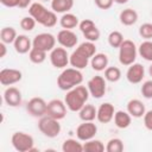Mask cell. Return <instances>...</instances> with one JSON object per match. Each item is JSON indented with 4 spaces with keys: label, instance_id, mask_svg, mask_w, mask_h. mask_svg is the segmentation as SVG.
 <instances>
[{
    "label": "cell",
    "instance_id": "cell-1",
    "mask_svg": "<svg viewBox=\"0 0 152 152\" xmlns=\"http://www.w3.org/2000/svg\"><path fill=\"white\" fill-rule=\"evenodd\" d=\"M89 90L87 86H76L75 88L66 91L64 97V102L69 110L71 112H80V109L87 103L89 99Z\"/></svg>",
    "mask_w": 152,
    "mask_h": 152
},
{
    "label": "cell",
    "instance_id": "cell-2",
    "mask_svg": "<svg viewBox=\"0 0 152 152\" xmlns=\"http://www.w3.org/2000/svg\"><path fill=\"white\" fill-rule=\"evenodd\" d=\"M28 13L38 24L45 27H53L57 24L56 12L46 10V7L40 2H33L28 7Z\"/></svg>",
    "mask_w": 152,
    "mask_h": 152
},
{
    "label": "cell",
    "instance_id": "cell-3",
    "mask_svg": "<svg viewBox=\"0 0 152 152\" xmlns=\"http://www.w3.org/2000/svg\"><path fill=\"white\" fill-rule=\"evenodd\" d=\"M83 82V75L80 69L76 68H65L57 77V86L61 90H70L76 86H80Z\"/></svg>",
    "mask_w": 152,
    "mask_h": 152
},
{
    "label": "cell",
    "instance_id": "cell-4",
    "mask_svg": "<svg viewBox=\"0 0 152 152\" xmlns=\"http://www.w3.org/2000/svg\"><path fill=\"white\" fill-rule=\"evenodd\" d=\"M138 55V48L135 46L133 40L125 39L119 48V62L122 65L129 66L131 64L135 63Z\"/></svg>",
    "mask_w": 152,
    "mask_h": 152
},
{
    "label": "cell",
    "instance_id": "cell-5",
    "mask_svg": "<svg viewBox=\"0 0 152 152\" xmlns=\"http://www.w3.org/2000/svg\"><path fill=\"white\" fill-rule=\"evenodd\" d=\"M38 128L39 131L48 138H56L59 135L62 127L59 124V120L53 119L49 115H44L38 121Z\"/></svg>",
    "mask_w": 152,
    "mask_h": 152
},
{
    "label": "cell",
    "instance_id": "cell-6",
    "mask_svg": "<svg viewBox=\"0 0 152 152\" xmlns=\"http://www.w3.org/2000/svg\"><path fill=\"white\" fill-rule=\"evenodd\" d=\"M12 146L18 152H31L34 147L33 137L25 132H15L11 138Z\"/></svg>",
    "mask_w": 152,
    "mask_h": 152
},
{
    "label": "cell",
    "instance_id": "cell-7",
    "mask_svg": "<svg viewBox=\"0 0 152 152\" xmlns=\"http://www.w3.org/2000/svg\"><path fill=\"white\" fill-rule=\"evenodd\" d=\"M56 37L49 32H43L37 34L32 40V48H37L39 50H43L45 52L53 50L56 46Z\"/></svg>",
    "mask_w": 152,
    "mask_h": 152
},
{
    "label": "cell",
    "instance_id": "cell-8",
    "mask_svg": "<svg viewBox=\"0 0 152 152\" xmlns=\"http://www.w3.org/2000/svg\"><path fill=\"white\" fill-rule=\"evenodd\" d=\"M87 88L89 90V94L94 97V99H101L107 90V84H106V78L103 76H93L88 83H87Z\"/></svg>",
    "mask_w": 152,
    "mask_h": 152
},
{
    "label": "cell",
    "instance_id": "cell-9",
    "mask_svg": "<svg viewBox=\"0 0 152 152\" xmlns=\"http://www.w3.org/2000/svg\"><path fill=\"white\" fill-rule=\"evenodd\" d=\"M69 59L70 56L68 55L66 49L63 46L55 48L50 51V62L56 69H65L69 64Z\"/></svg>",
    "mask_w": 152,
    "mask_h": 152
},
{
    "label": "cell",
    "instance_id": "cell-10",
    "mask_svg": "<svg viewBox=\"0 0 152 152\" xmlns=\"http://www.w3.org/2000/svg\"><path fill=\"white\" fill-rule=\"evenodd\" d=\"M66 109H68V107L64 101H62L59 99H53L48 102V108H46L45 115H49L57 120H62L66 115Z\"/></svg>",
    "mask_w": 152,
    "mask_h": 152
},
{
    "label": "cell",
    "instance_id": "cell-11",
    "mask_svg": "<svg viewBox=\"0 0 152 152\" xmlns=\"http://www.w3.org/2000/svg\"><path fill=\"white\" fill-rule=\"evenodd\" d=\"M46 108H48V102L43 97H32L27 104H26V110L28 114H31L34 118H42L46 114Z\"/></svg>",
    "mask_w": 152,
    "mask_h": 152
},
{
    "label": "cell",
    "instance_id": "cell-12",
    "mask_svg": "<svg viewBox=\"0 0 152 152\" xmlns=\"http://www.w3.org/2000/svg\"><path fill=\"white\" fill-rule=\"evenodd\" d=\"M97 133V126L93 121H83L76 128V137L80 141H87L93 139Z\"/></svg>",
    "mask_w": 152,
    "mask_h": 152
},
{
    "label": "cell",
    "instance_id": "cell-13",
    "mask_svg": "<svg viewBox=\"0 0 152 152\" xmlns=\"http://www.w3.org/2000/svg\"><path fill=\"white\" fill-rule=\"evenodd\" d=\"M21 78H23V74L18 69L6 68L0 71V83L2 86L10 87V86L15 84L19 81H21Z\"/></svg>",
    "mask_w": 152,
    "mask_h": 152
},
{
    "label": "cell",
    "instance_id": "cell-14",
    "mask_svg": "<svg viewBox=\"0 0 152 152\" xmlns=\"http://www.w3.org/2000/svg\"><path fill=\"white\" fill-rule=\"evenodd\" d=\"M58 44L63 48H75L78 43V38H77V34L72 31V30H66V28H63L58 33H57V37H56Z\"/></svg>",
    "mask_w": 152,
    "mask_h": 152
},
{
    "label": "cell",
    "instance_id": "cell-15",
    "mask_svg": "<svg viewBox=\"0 0 152 152\" xmlns=\"http://www.w3.org/2000/svg\"><path fill=\"white\" fill-rule=\"evenodd\" d=\"M145 76V69L140 63H133L128 66L126 71V78L132 84H138L142 81Z\"/></svg>",
    "mask_w": 152,
    "mask_h": 152
},
{
    "label": "cell",
    "instance_id": "cell-16",
    "mask_svg": "<svg viewBox=\"0 0 152 152\" xmlns=\"http://www.w3.org/2000/svg\"><path fill=\"white\" fill-rule=\"evenodd\" d=\"M114 114H115L114 106L109 102H104V103H101L100 107L97 108L96 119L101 124H108L114 119Z\"/></svg>",
    "mask_w": 152,
    "mask_h": 152
},
{
    "label": "cell",
    "instance_id": "cell-17",
    "mask_svg": "<svg viewBox=\"0 0 152 152\" xmlns=\"http://www.w3.org/2000/svg\"><path fill=\"white\" fill-rule=\"evenodd\" d=\"M4 101L10 107H18L21 103V91L15 87H7L4 91Z\"/></svg>",
    "mask_w": 152,
    "mask_h": 152
},
{
    "label": "cell",
    "instance_id": "cell-18",
    "mask_svg": "<svg viewBox=\"0 0 152 152\" xmlns=\"http://www.w3.org/2000/svg\"><path fill=\"white\" fill-rule=\"evenodd\" d=\"M127 112L131 114L132 118H142L146 113V108L142 101L139 99H132L127 102Z\"/></svg>",
    "mask_w": 152,
    "mask_h": 152
},
{
    "label": "cell",
    "instance_id": "cell-19",
    "mask_svg": "<svg viewBox=\"0 0 152 152\" xmlns=\"http://www.w3.org/2000/svg\"><path fill=\"white\" fill-rule=\"evenodd\" d=\"M13 46H14L15 52L24 55V53L30 52V50L32 49V42L26 34H18V37L15 38L13 43Z\"/></svg>",
    "mask_w": 152,
    "mask_h": 152
},
{
    "label": "cell",
    "instance_id": "cell-20",
    "mask_svg": "<svg viewBox=\"0 0 152 152\" xmlns=\"http://www.w3.org/2000/svg\"><path fill=\"white\" fill-rule=\"evenodd\" d=\"M120 23L125 26H132L138 21V12L133 8H125L119 14Z\"/></svg>",
    "mask_w": 152,
    "mask_h": 152
},
{
    "label": "cell",
    "instance_id": "cell-21",
    "mask_svg": "<svg viewBox=\"0 0 152 152\" xmlns=\"http://www.w3.org/2000/svg\"><path fill=\"white\" fill-rule=\"evenodd\" d=\"M90 65L95 71H103L108 66V56L102 52H96L90 59Z\"/></svg>",
    "mask_w": 152,
    "mask_h": 152
},
{
    "label": "cell",
    "instance_id": "cell-22",
    "mask_svg": "<svg viewBox=\"0 0 152 152\" xmlns=\"http://www.w3.org/2000/svg\"><path fill=\"white\" fill-rule=\"evenodd\" d=\"M131 122H132V116L127 110L126 112L125 110L115 112V114H114V124H115V126L118 128L125 129V128L129 127Z\"/></svg>",
    "mask_w": 152,
    "mask_h": 152
},
{
    "label": "cell",
    "instance_id": "cell-23",
    "mask_svg": "<svg viewBox=\"0 0 152 152\" xmlns=\"http://www.w3.org/2000/svg\"><path fill=\"white\" fill-rule=\"evenodd\" d=\"M97 115V109L94 104L86 103L78 112V116L82 121H94Z\"/></svg>",
    "mask_w": 152,
    "mask_h": 152
},
{
    "label": "cell",
    "instance_id": "cell-24",
    "mask_svg": "<svg viewBox=\"0 0 152 152\" xmlns=\"http://www.w3.org/2000/svg\"><path fill=\"white\" fill-rule=\"evenodd\" d=\"M89 63V58L84 57L83 55H81L80 52H77L76 50L72 51V53L70 55V59H69V64L72 66V68H76V69H84Z\"/></svg>",
    "mask_w": 152,
    "mask_h": 152
},
{
    "label": "cell",
    "instance_id": "cell-25",
    "mask_svg": "<svg viewBox=\"0 0 152 152\" xmlns=\"http://www.w3.org/2000/svg\"><path fill=\"white\" fill-rule=\"evenodd\" d=\"M80 21H78V18L77 15L72 14V13H63V15L59 18V25L63 27V28H66V30H71V28H75L76 26H78Z\"/></svg>",
    "mask_w": 152,
    "mask_h": 152
},
{
    "label": "cell",
    "instance_id": "cell-26",
    "mask_svg": "<svg viewBox=\"0 0 152 152\" xmlns=\"http://www.w3.org/2000/svg\"><path fill=\"white\" fill-rule=\"evenodd\" d=\"M74 6V0H51V10L56 13H66Z\"/></svg>",
    "mask_w": 152,
    "mask_h": 152
},
{
    "label": "cell",
    "instance_id": "cell-27",
    "mask_svg": "<svg viewBox=\"0 0 152 152\" xmlns=\"http://www.w3.org/2000/svg\"><path fill=\"white\" fill-rule=\"evenodd\" d=\"M76 51L80 52L81 55H83L84 57L91 59V57L96 53V45H95V43L87 40V42L81 43V44L76 48Z\"/></svg>",
    "mask_w": 152,
    "mask_h": 152
},
{
    "label": "cell",
    "instance_id": "cell-28",
    "mask_svg": "<svg viewBox=\"0 0 152 152\" xmlns=\"http://www.w3.org/2000/svg\"><path fill=\"white\" fill-rule=\"evenodd\" d=\"M62 151L63 152H82L83 151V144L80 142V140L77 139H65L62 144Z\"/></svg>",
    "mask_w": 152,
    "mask_h": 152
},
{
    "label": "cell",
    "instance_id": "cell-29",
    "mask_svg": "<svg viewBox=\"0 0 152 152\" xmlns=\"http://www.w3.org/2000/svg\"><path fill=\"white\" fill-rule=\"evenodd\" d=\"M17 37H18L17 31L12 26H5L0 31V39L5 44H13Z\"/></svg>",
    "mask_w": 152,
    "mask_h": 152
},
{
    "label": "cell",
    "instance_id": "cell-30",
    "mask_svg": "<svg viewBox=\"0 0 152 152\" xmlns=\"http://www.w3.org/2000/svg\"><path fill=\"white\" fill-rule=\"evenodd\" d=\"M106 150L103 142L101 140H97V139H90V140H87L84 141L83 144V151L86 152H103Z\"/></svg>",
    "mask_w": 152,
    "mask_h": 152
},
{
    "label": "cell",
    "instance_id": "cell-31",
    "mask_svg": "<svg viewBox=\"0 0 152 152\" xmlns=\"http://www.w3.org/2000/svg\"><path fill=\"white\" fill-rule=\"evenodd\" d=\"M138 53L148 62H152V42L151 40H145L142 42L139 48H138Z\"/></svg>",
    "mask_w": 152,
    "mask_h": 152
},
{
    "label": "cell",
    "instance_id": "cell-32",
    "mask_svg": "<svg viewBox=\"0 0 152 152\" xmlns=\"http://www.w3.org/2000/svg\"><path fill=\"white\" fill-rule=\"evenodd\" d=\"M28 59L34 64H42L46 59V52L37 48H32L28 52Z\"/></svg>",
    "mask_w": 152,
    "mask_h": 152
},
{
    "label": "cell",
    "instance_id": "cell-33",
    "mask_svg": "<svg viewBox=\"0 0 152 152\" xmlns=\"http://www.w3.org/2000/svg\"><path fill=\"white\" fill-rule=\"evenodd\" d=\"M104 78L108 82H118L121 78V70L118 66H107L104 69Z\"/></svg>",
    "mask_w": 152,
    "mask_h": 152
},
{
    "label": "cell",
    "instance_id": "cell-34",
    "mask_svg": "<svg viewBox=\"0 0 152 152\" xmlns=\"http://www.w3.org/2000/svg\"><path fill=\"white\" fill-rule=\"evenodd\" d=\"M124 40V34L120 31H112L108 34V44L114 49H119Z\"/></svg>",
    "mask_w": 152,
    "mask_h": 152
},
{
    "label": "cell",
    "instance_id": "cell-35",
    "mask_svg": "<svg viewBox=\"0 0 152 152\" xmlns=\"http://www.w3.org/2000/svg\"><path fill=\"white\" fill-rule=\"evenodd\" d=\"M107 152H122L124 151V142L119 138H112L108 140L106 145Z\"/></svg>",
    "mask_w": 152,
    "mask_h": 152
},
{
    "label": "cell",
    "instance_id": "cell-36",
    "mask_svg": "<svg viewBox=\"0 0 152 152\" xmlns=\"http://www.w3.org/2000/svg\"><path fill=\"white\" fill-rule=\"evenodd\" d=\"M100 36H101L100 30H99L96 26H94V27H91L90 30H88V31L83 32V37H84L87 40L93 42V43L97 42V40L100 39Z\"/></svg>",
    "mask_w": 152,
    "mask_h": 152
},
{
    "label": "cell",
    "instance_id": "cell-37",
    "mask_svg": "<svg viewBox=\"0 0 152 152\" xmlns=\"http://www.w3.org/2000/svg\"><path fill=\"white\" fill-rule=\"evenodd\" d=\"M139 34H140L141 38H144L146 40L152 39V24L151 23H145V24L140 25Z\"/></svg>",
    "mask_w": 152,
    "mask_h": 152
},
{
    "label": "cell",
    "instance_id": "cell-38",
    "mask_svg": "<svg viewBox=\"0 0 152 152\" xmlns=\"http://www.w3.org/2000/svg\"><path fill=\"white\" fill-rule=\"evenodd\" d=\"M36 24H37V21H36L31 15L24 17V18L20 20V27H21L24 31H28V32L34 28Z\"/></svg>",
    "mask_w": 152,
    "mask_h": 152
},
{
    "label": "cell",
    "instance_id": "cell-39",
    "mask_svg": "<svg viewBox=\"0 0 152 152\" xmlns=\"http://www.w3.org/2000/svg\"><path fill=\"white\" fill-rule=\"evenodd\" d=\"M140 91L145 99H148V100L152 99V80L145 81L140 88Z\"/></svg>",
    "mask_w": 152,
    "mask_h": 152
},
{
    "label": "cell",
    "instance_id": "cell-40",
    "mask_svg": "<svg viewBox=\"0 0 152 152\" xmlns=\"http://www.w3.org/2000/svg\"><path fill=\"white\" fill-rule=\"evenodd\" d=\"M94 26H96V25H95V23L91 19H84V20L80 21V24H78V27H80V30H81L82 33L86 32V31H88V30H90Z\"/></svg>",
    "mask_w": 152,
    "mask_h": 152
},
{
    "label": "cell",
    "instance_id": "cell-41",
    "mask_svg": "<svg viewBox=\"0 0 152 152\" xmlns=\"http://www.w3.org/2000/svg\"><path fill=\"white\" fill-rule=\"evenodd\" d=\"M94 2H95V5H96L100 10L106 11V10H109V8L113 6L114 0H94Z\"/></svg>",
    "mask_w": 152,
    "mask_h": 152
},
{
    "label": "cell",
    "instance_id": "cell-42",
    "mask_svg": "<svg viewBox=\"0 0 152 152\" xmlns=\"http://www.w3.org/2000/svg\"><path fill=\"white\" fill-rule=\"evenodd\" d=\"M144 125L148 131H152V109L144 114Z\"/></svg>",
    "mask_w": 152,
    "mask_h": 152
},
{
    "label": "cell",
    "instance_id": "cell-43",
    "mask_svg": "<svg viewBox=\"0 0 152 152\" xmlns=\"http://www.w3.org/2000/svg\"><path fill=\"white\" fill-rule=\"evenodd\" d=\"M0 2L6 7H18V0H0Z\"/></svg>",
    "mask_w": 152,
    "mask_h": 152
},
{
    "label": "cell",
    "instance_id": "cell-44",
    "mask_svg": "<svg viewBox=\"0 0 152 152\" xmlns=\"http://www.w3.org/2000/svg\"><path fill=\"white\" fill-rule=\"evenodd\" d=\"M32 0H18V7L20 8H27L30 7L32 4H31Z\"/></svg>",
    "mask_w": 152,
    "mask_h": 152
},
{
    "label": "cell",
    "instance_id": "cell-45",
    "mask_svg": "<svg viewBox=\"0 0 152 152\" xmlns=\"http://www.w3.org/2000/svg\"><path fill=\"white\" fill-rule=\"evenodd\" d=\"M6 45L7 44H5V43H0V58H4L5 56H6V53H7V48H6Z\"/></svg>",
    "mask_w": 152,
    "mask_h": 152
},
{
    "label": "cell",
    "instance_id": "cell-46",
    "mask_svg": "<svg viewBox=\"0 0 152 152\" xmlns=\"http://www.w3.org/2000/svg\"><path fill=\"white\" fill-rule=\"evenodd\" d=\"M114 2H116V4H119V5H124V4L128 2V0H114Z\"/></svg>",
    "mask_w": 152,
    "mask_h": 152
},
{
    "label": "cell",
    "instance_id": "cell-47",
    "mask_svg": "<svg viewBox=\"0 0 152 152\" xmlns=\"http://www.w3.org/2000/svg\"><path fill=\"white\" fill-rule=\"evenodd\" d=\"M148 74H150V76H152V64H151L150 68H148Z\"/></svg>",
    "mask_w": 152,
    "mask_h": 152
},
{
    "label": "cell",
    "instance_id": "cell-48",
    "mask_svg": "<svg viewBox=\"0 0 152 152\" xmlns=\"http://www.w3.org/2000/svg\"><path fill=\"white\" fill-rule=\"evenodd\" d=\"M44 1H48V0H44Z\"/></svg>",
    "mask_w": 152,
    "mask_h": 152
}]
</instances>
